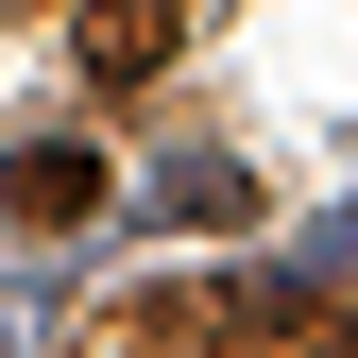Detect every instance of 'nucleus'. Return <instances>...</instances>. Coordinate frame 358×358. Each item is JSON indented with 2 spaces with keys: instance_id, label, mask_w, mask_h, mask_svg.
<instances>
[{
  "instance_id": "f257e3e1",
  "label": "nucleus",
  "mask_w": 358,
  "mask_h": 358,
  "mask_svg": "<svg viewBox=\"0 0 358 358\" xmlns=\"http://www.w3.org/2000/svg\"><path fill=\"white\" fill-rule=\"evenodd\" d=\"M103 205H120V171L85 137H17L0 154V222H34V239H69V222H103Z\"/></svg>"
},
{
  "instance_id": "f03ea898",
  "label": "nucleus",
  "mask_w": 358,
  "mask_h": 358,
  "mask_svg": "<svg viewBox=\"0 0 358 358\" xmlns=\"http://www.w3.org/2000/svg\"><path fill=\"white\" fill-rule=\"evenodd\" d=\"M69 52H85V85H154L171 52H188V0H85Z\"/></svg>"
},
{
  "instance_id": "7ed1b4c3",
  "label": "nucleus",
  "mask_w": 358,
  "mask_h": 358,
  "mask_svg": "<svg viewBox=\"0 0 358 358\" xmlns=\"http://www.w3.org/2000/svg\"><path fill=\"white\" fill-rule=\"evenodd\" d=\"M137 222L222 239V222H256V171H239V154H154V171H137Z\"/></svg>"
}]
</instances>
